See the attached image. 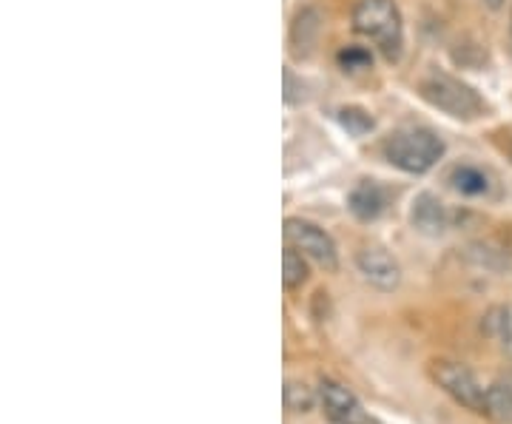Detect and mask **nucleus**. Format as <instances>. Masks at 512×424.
<instances>
[{"mask_svg": "<svg viewBox=\"0 0 512 424\" xmlns=\"http://www.w3.org/2000/svg\"><path fill=\"white\" fill-rule=\"evenodd\" d=\"M430 379L439 385L456 405L467 407L473 413H484V402H487V388L478 382V376L467 365L458 362H430Z\"/></svg>", "mask_w": 512, "mask_h": 424, "instance_id": "20e7f679", "label": "nucleus"}, {"mask_svg": "<svg viewBox=\"0 0 512 424\" xmlns=\"http://www.w3.org/2000/svg\"><path fill=\"white\" fill-rule=\"evenodd\" d=\"M308 282V262H305V254H299L293 245L285 248L282 254V285L288 291H296Z\"/></svg>", "mask_w": 512, "mask_h": 424, "instance_id": "ddd939ff", "label": "nucleus"}, {"mask_svg": "<svg viewBox=\"0 0 512 424\" xmlns=\"http://www.w3.org/2000/svg\"><path fill=\"white\" fill-rule=\"evenodd\" d=\"M285 240L288 245H293L299 254H305L308 259H313L319 268L325 271H336L339 268V251H336V242L330 237L328 231H322L319 225H313L308 220H299V217H291L285 220Z\"/></svg>", "mask_w": 512, "mask_h": 424, "instance_id": "39448f33", "label": "nucleus"}, {"mask_svg": "<svg viewBox=\"0 0 512 424\" xmlns=\"http://www.w3.org/2000/svg\"><path fill=\"white\" fill-rule=\"evenodd\" d=\"M419 92L433 109L444 111V114H450L456 120H476L487 109L484 100L476 94V89H470L458 77L439 72V69L421 77Z\"/></svg>", "mask_w": 512, "mask_h": 424, "instance_id": "7ed1b4c3", "label": "nucleus"}, {"mask_svg": "<svg viewBox=\"0 0 512 424\" xmlns=\"http://www.w3.org/2000/svg\"><path fill=\"white\" fill-rule=\"evenodd\" d=\"M481 3H484L487 9H493V12H498V9L504 6V0H481Z\"/></svg>", "mask_w": 512, "mask_h": 424, "instance_id": "a211bd4d", "label": "nucleus"}, {"mask_svg": "<svg viewBox=\"0 0 512 424\" xmlns=\"http://www.w3.org/2000/svg\"><path fill=\"white\" fill-rule=\"evenodd\" d=\"M339 63L345 66V69H367L370 63H373V57L365 49H359V46H348V49H342L339 52Z\"/></svg>", "mask_w": 512, "mask_h": 424, "instance_id": "f3484780", "label": "nucleus"}, {"mask_svg": "<svg viewBox=\"0 0 512 424\" xmlns=\"http://www.w3.org/2000/svg\"><path fill=\"white\" fill-rule=\"evenodd\" d=\"M285 407L291 413H311L316 402H319V393H313V388H308L305 382H285Z\"/></svg>", "mask_w": 512, "mask_h": 424, "instance_id": "4468645a", "label": "nucleus"}, {"mask_svg": "<svg viewBox=\"0 0 512 424\" xmlns=\"http://www.w3.org/2000/svg\"><path fill=\"white\" fill-rule=\"evenodd\" d=\"M484 416L493 422H512V388L495 382L487 388V402H484Z\"/></svg>", "mask_w": 512, "mask_h": 424, "instance_id": "9b49d317", "label": "nucleus"}, {"mask_svg": "<svg viewBox=\"0 0 512 424\" xmlns=\"http://www.w3.org/2000/svg\"><path fill=\"white\" fill-rule=\"evenodd\" d=\"M339 123H342V129L353 134V137H365L373 131L376 126V120L367 114L365 109H359V106H345V109H339Z\"/></svg>", "mask_w": 512, "mask_h": 424, "instance_id": "dca6fc26", "label": "nucleus"}, {"mask_svg": "<svg viewBox=\"0 0 512 424\" xmlns=\"http://www.w3.org/2000/svg\"><path fill=\"white\" fill-rule=\"evenodd\" d=\"M356 268L379 291H396L399 282H402V265L379 245H365L356 254Z\"/></svg>", "mask_w": 512, "mask_h": 424, "instance_id": "0eeeda50", "label": "nucleus"}, {"mask_svg": "<svg viewBox=\"0 0 512 424\" xmlns=\"http://www.w3.org/2000/svg\"><path fill=\"white\" fill-rule=\"evenodd\" d=\"M319 405L328 413L330 422L373 424L367 419L362 402H359L345 385H339V382H333V379H322V382H319Z\"/></svg>", "mask_w": 512, "mask_h": 424, "instance_id": "423d86ee", "label": "nucleus"}, {"mask_svg": "<svg viewBox=\"0 0 512 424\" xmlns=\"http://www.w3.org/2000/svg\"><path fill=\"white\" fill-rule=\"evenodd\" d=\"M387 208V191L376 180H362L348 194V211L359 222H376Z\"/></svg>", "mask_w": 512, "mask_h": 424, "instance_id": "6e6552de", "label": "nucleus"}, {"mask_svg": "<svg viewBox=\"0 0 512 424\" xmlns=\"http://www.w3.org/2000/svg\"><path fill=\"white\" fill-rule=\"evenodd\" d=\"M450 183L456 191L467 194V197H478V194H487L490 188V180L484 171H478L473 166H456L450 171Z\"/></svg>", "mask_w": 512, "mask_h": 424, "instance_id": "f8f14e48", "label": "nucleus"}, {"mask_svg": "<svg viewBox=\"0 0 512 424\" xmlns=\"http://www.w3.org/2000/svg\"><path fill=\"white\" fill-rule=\"evenodd\" d=\"M510 32H512V23H510Z\"/></svg>", "mask_w": 512, "mask_h": 424, "instance_id": "6ab92c4d", "label": "nucleus"}, {"mask_svg": "<svg viewBox=\"0 0 512 424\" xmlns=\"http://www.w3.org/2000/svg\"><path fill=\"white\" fill-rule=\"evenodd\" d=\"M322 32V18L316 9H302L291 26V46L296 57H308Z\"/></svg>", "mask_w": 512, "mask_h": 424, "instance_id": "9d476101", "label": "nucleus"}, {"mask_svg": "<svg viewBox=\"0 0 512 424\" xmlns=\"http://www.w3.org/2000/svg\"><path fill=\"white\" fill-rule=\"evenodd\" d=\"M384 160L407 174H427L444 157V140L430 129L393 131L382 143Z\"/></svg>", "mask_w": 512, "mask_h": 424, "instance_id": "f03ea898", "label": "nucleus"}, {"mask_svg": "<svg viewBox=\"0 0 512 424\" xmlns=\"http://www.w3.org/2000/svg\"><path fill=\"white\" fill-rule=\"evenodd\" d=\"M353 29L373 40L387 60H399L404 46V23L396 0H356Z\"/></svg>", "mask_w": 512, "mask_h": 424, "instance_id": "f257e3e1", "label": "nucleus"}, {"mask_svg": "<svg viewBox=\"0 0 512 424\" xmlns=\"http://www.w3.org/2000/svg\"><path fill=\"white\" fill-rule=\"evenodd\" d=\"M410 222H413V228L421 231V234H427V237H439L444 234V228H447V208L441 203L439 197H433V194H419L416 200H413V208H410Z\"/></svg>", "mask_w": 512, "mask_h": 424, "instance_id": "1a4fd4ad", "label": "nucleus"}, {"mask_svg": "<svg viewBox=\"0 0 512 424\" xmlns=\"http://www.w3.org/2000/svg\"><path fill=\"white\" fill-rule=\"evenodd\" d=\"M487 333L501 342L504 351L512 353V305L493 308V311L487 314Z\"/></svg>", "mask_w": 512, "mask_h": 424, "instance_id": "2eb2a0df", "label": "nucleus"}]
</instances>
